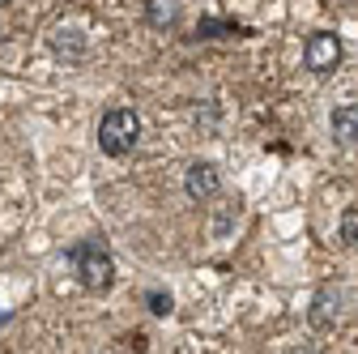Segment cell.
Instances as JSON below:
<instances>
[{"mask_svg": "<svg viewBox=\"0 0 358 354\" xmlns=\"http://www.w3.org/2000/svg\"><path fill=\"white\" fill-rule=\"evenodd\" d=\"M69 260H73V274L85 290H107L115 282V260L111 252L103 248V239H81L69 248Z\"/></svg>", "mask_w": 358, "mask_h": 354, "instance_id": "obj_1", "label": "cell"}, {"mask_svg": "<svg viewBox=\"0 0 358 354\" xmlns=\"http://www.w3.org/2000/svg\"><path fill=\"white\" fill-rule=\"evenodd\" d=\"M141 141V115L132 107H111L103 120H99V150L107 158H124L132 154Z\"/></svg>", "mask_w": 358, "mask_h": 354, "instance_id": "obj_2", "label": "cell"}, {"mask_svg": "<svg viewBox=\"0 0 358 354\" xmlns=\"http://www.w3.org/2000/svg\"><path fill=\"white\" fill-rule=\"evenodd\" d=\"M341 56H345V48H341V38L333 34V30H316L307 43H303V64L311 69V73H333L337 64H341Z\"/></svg>", "mask_w": 358, "mask_h": 354, "instance_id": "obj_3", "label": "cell"}, {"mask_svg": "<svg viewBox=\"0 0 358 354\" xmlns=\"http://www.w3.org/2000/svg\"><path fill=\"white\" fill-rule=\"evenodd\" d=\"M217 188H222V175H217V167L213 162H192L188 171H184V192H188V201H209V197H217Z\"/></svg>", "mask_w": 358, "mask_h": 354, "instance_id": "obj_4", "label": "cell"}, {"mask_svg": "<svg viewBox=\"0 0 358 354\" xmlns=\"http://www.w3.org/2000/svg\"><path fill=\"white\" fill-rule=\"evenodd\" d=\"M307 320L316 325V329H337V320H341V295H337L333 286H320L316 299H311Z\"/></svg>", "mask_w": 358, "mask_h": 354, "instance_id": "obj_5", "label": "cell"}, {"mask_svg": "<svg viewBox=\"0 0 358 354\" xmlns=\"http://www.w3.org/2000/svg\"><path fill=\"white\" fill-rule=\"evenodd\" d=\"M333 137H337V146H358V103H345V107H337L333 111Z\"/></svg>", "mask_w": 358, "mask_h": 354, "instance_id": "obj_6", "label": "cell"}, {"mask_svg": "<svg viewBox=\"0 0 358 354\" xmlns=\"http://www.w3.org/2000/svg\"><path fill=\"white\" fill-rule=\"evenodd\" d=\"M145 22L154 30H166L179 22V0H145Z\"/></svg>", "mask_w": 358, "mask_h": 354, "instance_id": "obj_7", "label": "cell"}, {"mask_svg": "<svg viewBox=\"0 0 358 354\" xmlns=\"http://www.w3.org/2000/svg\"><path fill=\"white\" fill-rule=\"evenodd\" d=\"M341 243L350 252H358V209H345L341 213Z\"/></svg>", "mask_w": 358, "mask_h": 354, "instance_id": "obj_8", "label": "cell"}, {"mask_svg": "<svg viewBox=\"0 0 358 354\" xmlns=\"http://www.w3.org/2000/svg\"><path fill=\"white\" fill-rule=\"evenodd\" d=\"M145 303H150V312H154V316H171V295L150 290V295H145Z\"/></svg>", "mask_w": 358, "mask_h": 354, "instance_id": "obj_9", "label": "cell"}, {"mask_svg": "<svg viewBox=\"0 0 358 354\" xmlns=\"http://www.w3.org/2000/svg\"><path fill=\"white\" fill-rule=\"evenodd\" d=\"M5 5H9V0H0V9H5Z\"/></svg>", "mask_w": 358, "mask_h": 354, "instance_id": "obj_10", "label": "cell"}]
</instances>
